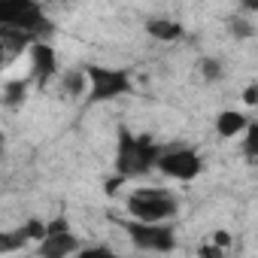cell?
Returning <instances> with one entry per match:
<instances>
[{
	"mask_svg": "<svg viewBox=\"0 0 258 258\" xmlns=\"http://www.w3.org/2000/svg\"><path fill=\"white\" fill-rule=\"evenodd\" d=\"M121 182H124V176H115V179H106V182H103V191H106V195H115Z\"/></svg>",
	"mask_w": 258,
	"mask_h": 258,
	"instance_id": "cell-23",
	"label": "cell"
},
{
	"mask_svg": "<svg viewBox=\"0 0 258 258\" xmlns=\"http://www.w3.org/2000/svg\"><path fill=\"white\" fill-rule=\"evenodd\" d=\"M19 234H22L25 240H37V243H40V240L46 237V222H43V219H28V222L19 228Z\"/></svg>",
	"mask_w": 258,
	"mask_h": 258,
	"instance_id": "cell-15",
	"label": "cell"
},
{
	"mask_svg": "<svg viewBox=\"0 0 258 258\" xmlns=\"http://www.w3.org/2000/svg\"><path fill=\"white\" fill-rule=\"evenodd\" d=\"M213 243H216L219 249H228V246H231V234H228V231H216V234H213Z\"/></svg>",
	"mask_w": 258,
	"mask_h": 258,
	"instance_id": "cell-22",
	"label": "cell"
},
{
	"mask_svg": "<svg viewBox=\"0 0 258 258\" xmlns=\"http://www.w3.org/2000/svg\"><path fill=\"white\" fill-rule=\"evenodd\" d=\"M246 124H249V115H246V112L222 109V112L216 115V134H219V137H237V134H243Z\"/></svg>",
	"mask_w": 258,
	"mask_h": 258,
	"instance_id": "cell-9",
	"label": "cell"
},
{
	"mask_svg": "<svg viewBox=\"0 0 258 258\" xmlns=\"http://www.w3.org/2000/svg\"><path fill=\"white\" fill-rule=\"evenodd\" d=\"M61 88H64V94H67V97H79V94L88 88V82H85V73H82V70H70V73H64V79H61Z\"/></svg>",
	"mask_w": 258,
	"mask_h": 258,
	"instance_id": "cell-12",
	"label": "cell"
},
{
	"mask_svg": "<svg viewBox=\"0 0 258 258\" xmlns=\"http://www.w3.org/2000/svg\"><path fill=\"white\" fill-rule=\"evenodd\" d=\"M155 170H161V173L170 176V179L191 182V179L201 176L204 161H201V155H198L195 149H185V146H179V149H161V155H158V161H155Z\"/></svg>",
	"mask_w": 258,
	"mask_h": 258,
	"instance_id": "cell-6",
	"label": "cell"
},
{
	"mask_svg": "<svg viewBox=\"0 0 258 258\" xmlns=\"http://www.w3.org/2000/svg\"><path fill=\"white\" fill-rule=\"evenodd\" d=\"M198 255H201V258H222V255H225V249H219L216 243H213V246L207 243V246H201V249H198Z\"/></svg>",
	"mask_w": 258,
	"mask_h": 258,
	"instance_id": "cell-20",
	"label": "cell"
},
{
	"mask_svg": "<svg viewBox=\"0 0 258 258\" xmlns=\"http://www.w3.org/2000/svg\"><path fill=\"white\" fill-rule=\"evenodd\" d=\"M243 100H246V106H255V103H258V85H246Z\"/></svg>",
	"mask_w": 258,
	"mask_h": 258,
	"instance_id": "cell-21",
	"label": "cell"
},
{
	"mask_svg": "<svg viewBox=\"0 0 258 258\" xmlns=\"http://www.w3.org/2000/svg\"><path fill=\"white\" fill-rule=\"evenodd\" d=\"M25 237L19 234V228L16 231H0V252H19V249H25Z\"/></svg>",
	"mask_w": 258,
	"mask_h": 258,
	"instance_id": "cell-14",
	"label": "cell"
},
{
	"mask_svg": "<svg viewBox=\"0 0 258 258\" xmlns=\"http://www.w3.org/2000/svg\"><path fill=\"white\" fill-rule=\"evenodd\" d=\"M61 231H70V222L64 216H55L52 222H46V234H61Z\"/></svg>",
	"mask_w": 258,
	"mask_h": 258,
	"instance_id": "cell-19",
	"label": "cell"
},
{
	"mask_svg": "<svg viewBox=\"0 0 258 258\" xmlns=\"http://www.w3.org/2000/svg\"><path fill=\"white\" fill-rule=\"evenodd\" d=\"M79 237L70 234V231H61V234H46L40 243H37V252L43 258H67V255H76L79 252Z\"/></svg>",
	"mask_w": 258,
	"mask_h": 258,
	"instance_id": "cell-8",
	"label": "cell"
},
{
	"mask_svg": "<svg viewBox=\"0 0 258 258\" xmlns=\"http://www.w3.org/2000/svg\"><path fill=\"white\" fill-rule=\"evenodd\" d=\"M222 73H225V67H222L219 58H204V61H201V76H204L207 82H219Z\"/></svg>",
	"mask_w": 258,
	"mask_h": 258,
	"instance_id": "cell-16",
	"label": "cell"
},
{
	"mask_svg": "<svg viewBox=\"0 0 258 258\" xmlns=\"http://www.w3.org/2000/svg\"><path fill=\"white\" fill-rule=\"evenodd\" d=\"M243 131H246V137H243V155H246L249 164H255V155H258V124L249 118V124L243 127Z\"/></svg>",
	"mask_w": 258,
	"mask_h": 258,
	"instance_id": "cell-13",
	"label": "cell"
},
{
	"mask_svg": "<svg viewBox=\"0 0 258 258\" xmlns=\"http://www.w3.org/2000/svg\"><path fill=\"white\" fill-rule=\"evenodd\" d=\"M0 152H4V134H0Z\"/></svg>",
	"mask_w": 258,
	"mask_h": 258,
	"instance_id": "cell-26",
	"label": "cell"
},
{
	"mask_svg": "<svg viewBox=\"0 0 258 258\" xmlns=\"http://www.w3.org/2000/svg\"><path fill=\"white\" fill-rule=\"evenodd\" d=\"M76 255H82V258H112V249L109 246H79Z\"/></svg>",
	"mask_w": 258,
	"mask_h": 258,
	"instance_id": "cell-18",
	"label": "cell"
},
{
	"mask_svg": "<svg viewBox=\"0 0 258 258\" xmlns=\"http://www.w3.org/2000/svg\"><path fill=\"white\" fill-rule=\"evenodd\" d=\"M4 61H7V49H4V43H0V67H4Z\"/></svg>",
	"mask_w": 258,
	"mask_h": 258,
	"instance_id": "cell-25",
	"label": "cell"
},
{
	"mask_svg": "<svg viewBox=\"0 0 258 258\" xmlns=\"http://www.w3.org/2000/svg\"><path fill=\"white\" fill-rule=\"evenodd\" d=\"M28 49H31V79L43 88L58 76V55H55L52 43H46V40H34Z\"/></svg>",
	"mask_w": 258,
	"mask_h": 258,
	"instance_id": "cell-7",
	"label": "cell"
},
{
	"mask_svg": "<svg viewBox=\"0 0 258 258\" xmlns=\"http://www.w3.org/2000/svg\"><path fill=\"white\" fill-rule=\"evenodd\" d=\"M246 13H258V0H240Z\"/></svg>",
	"mask_w": 258,
	"mask_h": 258,
	"instance_id": "cell-24",
	"label": "cell"
},
{
	"mask_svg": "<svg viewBox=\"0 0 258 258\" xmlns=\"http://www.w3.org/2000/svg\"><path fill=\"white\" fill-rule=\"evenodd\" d=\"M25 94H28V79H13L4 85V91H0V103H4L7 109H16L25 103Z\"/></svg>",
	"mask_w": 258,
	"mask_h": 258,
	"instance_id": "cell-11",
	"label": "cell"
},
{
	"mask_svg": "<svg viewBox=\"0 0 258 258\" xmlns=\"http://www.w3.org/2000/svg\"><path fill=\"white\" fill-rule=\"evenodd\" d=\"M161 155V146L155 143L152 134H131L127 127H118L115 137V170L118 176L131 179L155 170V161Z\"/></svg>",
	"mask_w": 258,
	"mask_h": 258,
	"instance_id": "cell-1",
	"label": "cell"
},
{
	"mask_svg": "<svg viewBox=\"0 0 258 258\" xmlns=\"http://www.w3.org/2000/svg\"><path fill=\"white\" fill-rule=\"evenodd\" d=\"M0 28L28 31L34 40H46L52 34V22L43 16L40 0H0Z\"/></svg>",
	"mask_w": 258,
	"mask_h": 258,
	"instance_id": "cell-2",
	"label": "cell"
},
{
	"mask_svg": "<svg viewBox=\"0 0 258 258\" xmlns=\"http://www.w3.org/2000/svg\"><path fill=\"white\" fill-rule=\"evenodd\" d=\"M127 213L140 222H170L179 213V201L164 188H137L127 195Z\"/></svg>",
	"mask_w": 258,
	"mask_h": 258,
	"instance_id": "cell-4",
	"label": "cell"
},
{
	"mask_svg": "<svg viewBox=\"0 0 258 258\" xmlns=\"http://www.w3.org/2000/svg\"><path fill=\"white\" fill-rule=\"evenodd\" d=\"M146 34L152 40H161V43H176L182 37V25L170 22V19H149L146 22Z\"/></svg>",
	"mask_w": 258,
	"mask_h": 258,
	"instance_id": "cell-10",
	"label": "cell"
},
{
	"mask_svg": "<svg viewBox=\"0 0 258 258\" xmlns=\"http://www.w3.org/2000/svg\"><path fill=\"white\" fill-rule=\"evenodd\" d=\"M228 28H231V34H234V40H249V37L255 34L252 22H246L243 16H234V19L228 22Z\"/></svg>",
	"mask_w": 258,
	"mask_h": 258,
	"instance_id": "cell-17",
	"label": "cell"
},
{
	"mask_svg": "<svg viewBox=\"0 0 258 258\" xmlns=\"http://www.w3.org/2000/svg\"><path fill=\"white\" fill-rule=\"evenodd\" d=\"M85 82H88V103H106L115 97H124L134 91L131 73L118 67H103V64H85L82 67Z\"/></svg>",
	"mask_w": 258,
	"mask_h": 258,
	"instance_id": "cell-3",
	"label": "cell"
},
{
	"mask_svg": "<svg viewBox=\"0 0 258 258\" xmlns=\"http://www.w3.org/2000/svg\"><path fill=\"white\" fill-rule=\"evenodd\" d=\"M124 228V234L131 237V243L143 252H173L176 249V234L167 222H118Z\"/></svg>",
	"mask_w": 258,
	"mask_h": 258,
	"instance_id": "cell-5",
	"label": "cell"
}]
</instances>
